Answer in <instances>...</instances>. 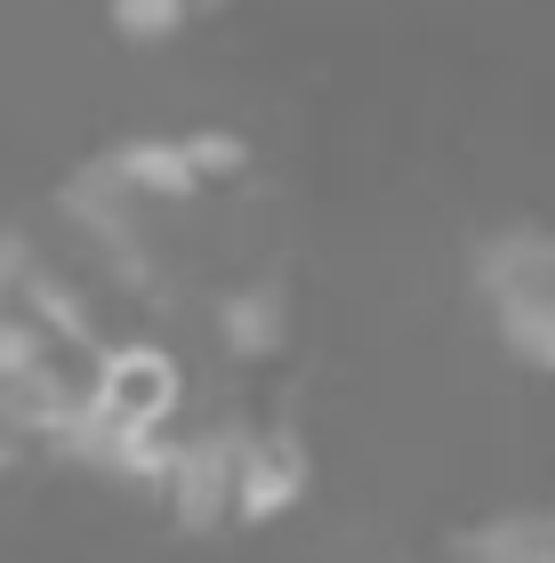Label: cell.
<instances>
[{
  "label": "cell",
  "instance_id": "2",
  "mask_svg": "<svg viewBox=\"0 0 555 563\" xmlns=\"http://www.w3.org/2000/svg\"><path fill=\"white\" fill-rule=\"evenodd\" d=\"M467 563H555V507H515L467 531Z\"/></svg>",
  "mask_w": 555,
  "mask_h": 563
},
{
  "label": "cell",
  "instance_id": "1",
  "mask_svg": "<svg viewBox=\"0 0 555 563\" xmlns=\"http://www.w3.org/2000/svg\"><path fill=\"white\" fill-rule=\"evenodd\" d=\"M491 322L523 363L555 371V234H508L484 266Z\"/></svg>",
  "mask_w": 555,
  "mask_h": 563
}]
</instances>
